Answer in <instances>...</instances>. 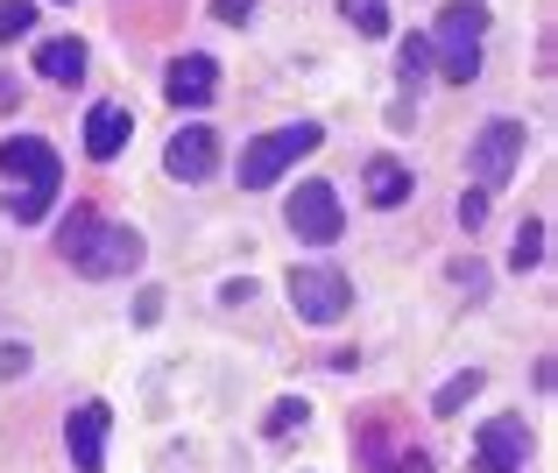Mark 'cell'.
<instances>
[{
    "mask_svg": "<svg viewBox=\"0 0 558 473\" xmlns=\"http://www.w3.org/2000/svg\"><path fill=\"white\" fill-rule=\"evenodd\" d=\"M0 170H8V219L14 227H36L43 213L64 191V162L43 135H8L0 142Z\"/></svg>",
    "mask_w": 558,
    "mask_h": 473,
    "instance_id": "cell-1",
    "label": "cell"
},
{
    "mask_svg": "<svg viewBox=\"0 0 558 473\" xmlns=\"http://www.w3.org/2000/svg\"><path fill=\"white\" fill-rule=\"evenodd\" d=\"M64 262L78 276H93V283H107V276H128V269H142V233L135 227H113V219H99L93 205H71V219H64Z\"/></svg>",
    "mask_w": 558,
    "mask_h": 473,
    "instance_id": "cell-2",
    "label": "cell"
},
{
    "mask_svg": "<svg viewBox=\"0 0 558 473\" xmlns=\"http://www.w3.org/2000/svg\"><path fill=\"white\" fill-rule=\"evenodd\" d=\"M481 36H488V8L481 0H452L446 14H438V28L424 43H432V64H438V78H452V85H466L481 71Z\"/></svg>",
    "mask_w": 558,
    "mask_h": 473,
    "instance_id": "cell-3",
    "label": "cell"
},
{
    "mask_svg": "<svg viewBox=\"0 0 558 473\" xmlns=\"http://www.w3.org/2000/svg\"><path fill=\"white\" fill-rule=\"evenodd\" d=\"M318 142H326V135H318V121H290V128H276V135L247 142V149H241V184L247 191H269L276 177H283L298 156H312Z\"/></svg>",
    "mask_w": 558,
    "mask_h": 473,
    "instance_id": "cell-4",
    "label": "cell"
},
{
    "mask_svg": "<svg viewBox=\"0 0 558 473\" xmlns=\"http://www.w3.org/2000/svg\"><path fill=\"white\" fill-rule=\"evenodd\" d=\"M283 227L298 233V241H312V247H332V241L347 233L340 191H332L326 177H312V184H298V191H290V205H283Z\"/></svg>",
    "mask_w": 558,
    "mask_h": 473,
    "instance_id": "cell-5",
    "label": "cell"
},
{
    "mask_svg": "<svg viewBox=\"0 0 558 473\" xmlns=\"http://www.w3.org/2000/svg\"><path fill=\"white\" fill-rule=\"evenodd\" d=\"M523 142H531V135H523V121H488V128L474 135V149H466V170L481 177V191H488V198L509 184V177H517Z\"/></svg>",
    "mask_w": 558,
    "mask_h": 473,
    "instance_id": "cell-6",
    "label": "cell"
},
{
    "mask_svg": "<svg viewBox=\"0 0 558 473\" xmlns=\"http://www.w3.org/2000/svg\"><path fill=\"white\" fill-rule=\"evenodd\" d=\"M347 304H354V283H347L340 269H290V312L304 325L347 318Z\"/></svg>",
    "mask_w": 558,
    "mask_h": 473,
    "instance_id": "cell-7",
    "label": "cell"
},
{
    "mask_svg": "<svg viewBox=\"0 0 558 473\" xmlns=\"http://www.w3.org/2000/svg\"><path fill=\"white\" fill-rule=\"evenodd\" d=\"M531 460V424L523 417H488L474 438V473H523Z\"/></svg>",
    "mask_w": 558,
    "mask_h": 473,
    "instance_id": "cell-8",
    "label": "cell"
},
{
    "mask_svg": "<svg viewBox=\"0 0 558 473\" xmlns=\"http://www.w3.org/2000/svg\"><path fill=\"white\" fill-rule=\"evenodd\" d=\"M163 170L178 177V184H205V177L219 170V135L213 128H178L163 149Z\"/></svg>",
    "mask_w": 558,
    "mask_h": 473,
    "instance_id": "cell-9",
    "label": "cell"
},
{
    "mask_svg": "<svg viewBox=\"0 0 558 473\" xmlns=\"http://www.w3.org/2000/svg\"><path fill=\"white\" fill-rule=\"evenodd\" d=\"M107 403H78L64 417V452H71V466L78 473H99V460H107Z\"/></svg>",
    "mask_w": 558,
    "mask_h": 473,
    "instance_id": "cell-10",
    "label": "cell"
},
{
    "mask_svg": "<svg viewBox=\"0 0 558 473\" xmlns=\"http://www.w3.org/2000/svg\"><path fill=\"white\" fill-rule=\"evenodd\" d=\"M163 93L178 99V107H205V99L219 93V64L213 57H198V50H184L178 64H170V78H163Z\"/></svg>",
    "mask_w": 558,
    "mask_h": 473,
    "instance_id": "cell-11",
    "label": "cell"
},
{
    "mask_svg": "<svg viewBox=\"0 0 558 473\" xmlns=\"http://www.w3.org/2000/svg\"><path fill=\"white\" fill-rule=\"evenodd\" d=\"M128 128H135V121H128L121 107H93V113H85V156L113 162V156L128 149Z\"/></svg>",
    "mask_w": 558,
    "mask_h": 473,
    "instance_id": "cell-12",
    "label": "cell"
},
{
    "mask_svg": "<svg viewBox=\"0 0 558 473\" xmlns=\"http://www.w3.org/2000/svg\"><path fill=\"white\" fill-rule=\"evenodd\" d=\"M36 71H43L50 85H78V78H85V43H78V36L43 43V50H36Z\"/></svg>",
    "mask_w": 558,
    "mask_h": 473,
    "instance_id": "cell-13",
    "label": "cell"
},
{
    "mask_svg": "<svg viewBox=\"0 0 558 473\" xmlns=\"http://www.w3.org/2000/svg\"><path fill=\"white\" fill-rule=\"evenodd\" d=\"M410 198V170L396 156H375L368 162V205H381V213H389V205H403Z\"/></svg>",
    "mask_w": 558,
    "mask_h": 473,
    "instance_id": "cell-14",
    "label": "cell"
},
{
    "mask_svg": "<svg viewBox=\"0 0 558 473\" xmlns=\"http://www.w3.org/2000/svg\"><path fill=\"white\" fill-rule=\"evenodd\" d=\"M361 460H368L375 473H432V452H424V446H381V438H375Z\"/></svg>",
    "mask_w": 558,
    "mask_h": 473,
    "instance_id": "cell-15",
    "label": "cell"
},
{
    "mask_svg": "<svg viewBox=\"0 0 558 473\" xmlns=\"http://www.w3.org/2000/svg\"><path fill=\"white\" fill-rule=\"evenodd\" d=\"M545 262V219H523V233H517V247H509V269H537Z\"/></svg>",
    "mask_w": 558,
    "mask_h": 473,
    "instance_id": "cell-16",
    "label": "cell"
},
{
    "mask_svg": "<svg viewBox=\"0 0 558 473\" xmlns=\"http://www.w3.org/2000/svg\"><path fill=\"white\" fill-rule=\"evenodd\" d=\"M466 396H481V375H474V367H466V375H452L446 389L432 396V417H460V403H466Z\"/></svg>",
    "mask_w": 558,
    "mask_h": 473,
    "instance_id": "cell-17",
    "label": "cell"
},
{
    "mask_svg": "<svg viewBox=\"0 0 558 473\" xmlns=\"http://www.w3.org/2000/svg\"><path fill=\"white\" fill-rule=\"evenodd\" d=\"M28 28H36V0H0V43L28 36Z\"/></svg>",
    "mask_w": 558,
    "mask_h": 473,
    "instance_id": "cell-18",
    "label": "cell"
},
{
    "mask_svg": "<svg viewBox=\"0 0 558 473\" xmlns=\"http://www.w3.org/2000/svg\"><path fill=\"white\" fill-rule=\"evenodd\" d=\"M347 22H354L361 36H389V8H381V0H347Z\"/></svg>",
    "mask_w": 558,
    "mask_h": 473,
    "instance_id": "cell-19",
    "label": "cell"
},
{
    "mask_svg": "<svg viewBox=\"0 0 558 473\" xmlns=\"http://www.w3.org/2000/svg\"><path fill=\"white\" fill-rule=\"evenodd\" d=\"M304 417H312V410H304V396H283V403L269 410V438H283L290 424H304Z\"/></svg>",
    "mask_w": 558,
    "mask_h": 473,
    "instance_id": "cell-20",
    "label": "cell"
},
{
    "mask_svg": "<svg viewBox=\"0 0 558 473\" xmlns=\"http://www.w3.org/2000/svg\"><path fill=\"white\" fill-rule=\"evenodd\" d=\"M396 64H403V78H424V71H432V43H424V36H410Z\"/></svg>",
    "mask_w": 558,
    "mask_h": 473,
    "instance_id": "cell-21",
    "label": "cell"
},
{
    "mask_svg": "<svg viewBox=\"0 0 558 473\" xmlns=\"http://www.w3.org/2000/svg\"><path fill=\"white\" fill-rule=\"evenodd\" d=\"M481 219H488V191H460V227H481Z\"/></svg>",
    "mask_w": 558,
    "mask_h": 473,
    "instance_id": "cell-22",
    "label": "cell"
},
{
    "mask_svg": "<svg viewBox=\"0 0 558 473\" xmlns=\"http://www.w3.org/2000/svg\"><path fill=\"white\" fill-rule=\"evenodd\" d=\"M213 14H219V22H247V14H255V0H213Z\"/></svg>",
    "mask_w": 558,
    "mask_h": 473,
    "instance_id": "cell-23",
    "label": "cell"
},
{
    "mask_svg": "<svg viewBox=\"0 0 558 473\" xmlns=\"http://www.w3.org/2000/svg\"><path fill=\"white\" fill-rule=\"evenodd\" d=\"M0 375H28V347H0Z\"/></svg>",
    "mask_w": 558,
    "mask_h": 473,
    "instance_id": "cell-24",
    "label": "cell"
}]
</instances>
